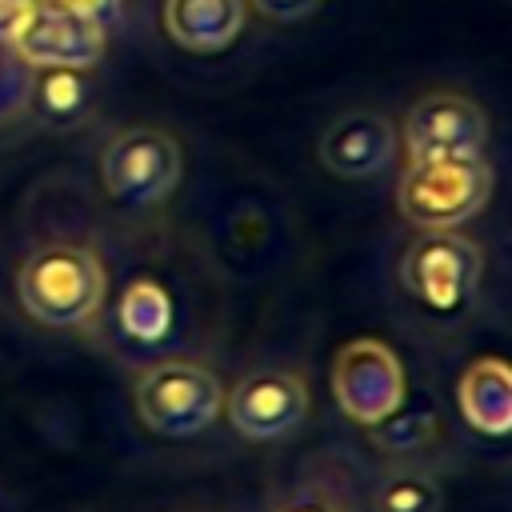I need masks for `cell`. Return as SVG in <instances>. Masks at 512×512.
<instances>
[{
    "label": "cell",
    "instance_id": "6da1fadb",
    "mask_svg": "<svg viewBox=\"0 0 512 512\" xmlns=\"http://www.w3.org/2000/svg\"><path fill=\"white\" fill-rule=\"evenodd\" d=\"M108 292V272L100 256L72 240L40 244L24 256L16 272V300L28 320L44 328H80L88 324Z\"/></svg>",
    "mask_w": 512,
    "mask_h": 512
},
{
    "label": "cell",
    "instance_id": "7a4b0ae2",
    "mask_svg": "<svg viewBox=\"0 0 512 512\" xmlns=\"http://www.w3.org/2000/svg\"><path fill=\"white\" fill-rule=\"evenodd\" d=\"M140 420L168 440L196 436L224 416V384L216 372L192 360H160L132 384Z\"/></svg>",
    "mask_w": 512,
    "mask_h": 512
},
{
    "label": "cell",
    "instance_id": "3957f363",
    "mask_svg": "<svg viewBox=\"0 0 512 512\" xmlns=\"http://www.w3.org/2000/svg\"><path fill=\"white\" fill-rule=\"evenodd\" d=\"M492 200V168L484 156L468 160H420L396 184V204L420 232L460 228Z\"/></svg>",
    "mask_w": 512,
    "mask_h": 512
},
{
    "label": "cell",
    "instance_id": "277c9868",
    "mask_svg": "<svg viewBox=\"0 0 512 512\" xmlns=\"http://www.w3.org/2000/svg\"><path fill=\"white\" fill-rule=\"evenodd\" d=\"M480 272H484V256H480V244L468 240L464 232L456 228H436V232H420L404 256H400V284L428 308L436 312H452L460 308L476 284H480Z\"/></svg>",
    "mask_w": 512,
    "mask_h": 512
},
{
    "label": "cell",
    "instance_id": "5b68a950",
    "mask_svg": "<svg viewBox=\"0 0 512 512\" xmlns=\"http://www.w3.org/2000/svg\"><path fill=\"white\" fill-rule=\"evenodd\" d=\"M100 180L116 204H160L180 180V144L164 128H124L100 152Z\"/></svg>",
    "mask_w": 512,
    "mask_h": 512
},
{
    "label": "cell",
    "instance_id": "8992f818",
    "mask_svg": "<svg viewBox=\"0 0 512 512\" xmlns=\"http://www.w3.org/2000/svg\"><path fill=\"white\" fill-rule=\"evenodd\" d=\"M332 396L340 412L364 428L380 424L404 404V368L384 340L360 336L332 360Z\"/></svg>",
    "mask_w": 512,
    "mask_h": 512
},
{
    "label": "cell",
    "instance_id": "52a82bcc",
    "mask_svg": "<svg viewBox=\"0 0 512 512\" xmlns=\"http://www.w3.org/2000/svg\"><path fill=\"white\" fill-rule=\"evenodd\" d=\"M408 164L420 160H468L488 148V116L460 92H428L404 116Z\"/></svg>",
    "mask_w": 512,
    "mask_h": 512
},
{
    "label": "cell",
    "instance_id": "ba28073f",
    "mask_svg": "<svg viewBox=\"0 0 512 512\" xmlns=\"http://www.w3.org/2000/svg\"><path fill=\"white\" fill-rule=\"evenodd\" d=\"M12 44L32 68H92L104 56L108 28L64 4L32 0L12 28Z\"/></svg>",
    "mask_w": 512,
    "mask_h": 512
},
{
    "label": "cell",
    "instance_id": "9c48e42d",
    "mask_svg": "<svg viewBox=\"0 0 512 512\" xmlns=\"http://www.w3.org/2000/svg\"><path fill=\"white\" fill-rule=\"evenodd\" d=\"M228 420L248 440H280L296 432L308 416V388L296 372L284 368H256L224 392Z\"/></svg>",
    "mask_w": 512,
    "mask_h": 512
},
{
    "label": "cell",
    "instance_id": "30bf717a",
    "mask_svg": "<svg viewBox=\"0 0 512 512\" xmlns=\"http://www.w3.org/2000/svg\"><path fill=\"white\" fill-rule=\"evenodd\" d=\"M316 156L340 180H368V176H376L392 164L396 128L384 112H372V108L344 112L324 128Z\"/></svg>",
    "mask_w": 512,
    "mask_h": 512
},
{
    "label": "cell",
    "instance_id": "8fae6325",
    "mask_svg": "<svg viewBox=\"0 0 512 512\" xmlns=\"http://www.w3.org/2000/svg\"><path fill=\"white\" fill-rule=\"evenodd\" d=\"M460 416L484 436H508L512 428V368L500 356L472 360L456 384Z\"/></svg>",
    "mask_w": 512,
    "mask_h": 512
},
{
    "label": "cell",
    "instance_id": "7c38bea8",
    "mask_svg": "<svg viewBox=\"0 0 512 512\" xmlns=\"http://www.w3.org/2000/svg\"><path fill=\"white\" fill-rule=\"evenodd\" d=\"M244 28V0H164V32L188 52H224Z\"/></svg>",
    "mask_w": 512,
    "mask_h": 512
},
{
    "label": "cell",
    "instance_id": "4fadbf2b",
    "mask_svg": "<svg viewBox=\"0 0 512 512\" xmlns=\"http://www.w3.org/2000/svg\"><path fill=\"white\" fill-rule=\"evenodd\" d=\"M92 108V84L84 68H36L28 88V108L48 128H76Z\"/></svg>",
    "mask_w": 512,
    "mask_h": 512
},
{
    "label": "cell",
    "instance_id": "5bb4252c",
    "mask_svg": "<svg viewBox=\"0 0 512 512\" xmlns=\"http://www.w3.org/2000/svg\"><path fill=\"white\" fill-rule=\"evenodd\" d=\"M116 320H120V328H124L128 340H136V344H156V340H164L168 328H172V296L164 292V284L140 276V280H132V284L124 288L120 308H116Z\"/></svg>",
    "mask_w": 512,
    "mask_h": 512
},
{
    "label": "cell",
    "instance_id": "9a60e30c",
    "mask_svg": "<svg viewBox=\"0 0 512 512\" xmlns=\"http://www.w3.org/2000/svg\"><path fill=\"white\" fill-rule=\"evenodd\" d=\"M444 488L428 468L400 464L388 468L372 492V512H440Z\"/></svg>",
    "mask_w": 512,
    "mask_h": 512
},
{
    "label": "cell",
    "instance_id": "2e32d148",
    "mask_svg": "<svg viewBox=\"0 0 512 512\" xmlns=\"http://www.w3.org/2000/svg\"><path fill=\"white\" fill-rule=\"evenodd\" d=\"M372 432V444L384 448V452H420L432 436H436V416L432 412H404V416H384L380 424L368 428Z\"/></svg>",
    "mask_w": 512,
    "mask_h": 512
},
{
    "label": "cell",
    "instance_id": "e0dca14e",
    "mask_svg": "<svg viewBox=\"0 0 512 512\" xmlns=\"http://www.w3.org/2000/svg\"><path fill=\"white\" fill-rule=\"evenodd\" d=\"M32 64L16 52L12 36H0V124L20 116L28 108V88H32Z\"/></svg>",
    "mask_w": 512,
    "mask_h": 512
},
{
    "label": "cell",
    "instance_id": "ac0fdd59",
    "mask_svg": "<svg viewBox=\"0 0 512 512\" xmlns=\"http://www.w3.org/2000/svg\"><path fill=\"white\" fill-rule=\"evenodd\" d=\"M268 512H344V508H340V500L328 488L304 484V488H292L288 496H280Z\"/></svg>",
    "mask_w": 512,
    "mask_h": 512
},
{
    "label": "cell",
    "instance_id": "d6986e66",
    "mask_svg": "<svg viewBox=\"0 0 512 512\" xmlns=\"http://www.w3.org/2000/svg\"><path fill=\"white\" fill-rule=\"evenodd\" d=\"M264 20H276V24H296V20H308L324 0H248Z\"/></svg>",
    "mask_w": 512,
    "mask_h": 512
},
{
    "label": "cell",
    "instance_id": "ffe728a7",
    "mask_svg": "<svg viewBox=\"0 0 512 512\" xmlns=\"http://www.w3.org/2000/svg\"><path fill=\"white\" fill-rule=\"evenodd\" d=\"M28 4H32V0H28ZM48 4H64V8H72V12L88 16V20H96L100 28H116L120 16H124V0H48Z\"/></svg>",
    "mask_w": 512,
    "mask_h": 512
},
{
    "label": "cell",
    "instance_id": "44dd1931",
    "mask_svg": "<svg viewBox=\"0 0 512 512\" xmlns=\"http://www.w3.org/2000/svg\"><path fill=\"white\" fill-rule=\"evenodd\" d=\"M24 8H28V0H0V36H12L16 20L24 16Z\"/></svg>",
    "mask_w": 512,
    "mask_h": 512
}]
</instances>
